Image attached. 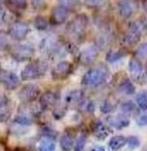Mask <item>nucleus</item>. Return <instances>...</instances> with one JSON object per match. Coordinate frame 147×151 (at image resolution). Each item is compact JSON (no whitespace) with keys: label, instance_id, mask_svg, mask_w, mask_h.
Wrapping results in <instances>:
<instances>
[{"label":"nucleus","instance_id":"obj_1","mask_svg":"<svg viewBox=\"0 0 147 151\" xmlns=\"http://www.w3.org/2000/svg\"><path fill=\"white\" fill-rule=\"evenodd\" d=\"M108 70L105 68H96V69H91L84 75L81 80V83L86 86H99L103 84L108 78Z\"/></svg>","mask_w":147,"mask_h":151},{"label":"nucleus","instance_id":"obj_2","mask_svg":"<svg viewBox=\"0 0 147 151\" xmlns=\"http://www.w3.org/2000/svg\"><path fill=\"white\" fill-rule=\"evenodd\" d=\"M46 70H48L46 63L41 61H36L34 63L27 65L23 69L22 73H21V77H22L23 80H26V81L37 79V78L41 77L45 74Z\"/></svg>","mask_w":147,"mask_h":151},{"label":"nucleus","instance_id":"obj_3","mask_svg":"<svg viewBox=\"0 0 147 151\" xmlns=\"http://www.w3.org/2000/svg\"><path fill=\"white\" fill-rule=\"evenodd\" d=\"M144 29H145V25L140 21L133 23L123 37V43L128 46H134L135 44H137L141 40Z\"/></svg>","mask_w":147,"mask_h":151},{"label":"nucleus","instance_id":"obj_4","mask_svg":"<svg viewBox=\"0 0 147 151\" xmlns=\"http://www.w3.org/2000/svg\"><path fill=\"white\" fill-rule=\"evenodd\" d=\"M88 22L89 21L86 14H79L74 20H72L71 23L68 25L67 31L72 36L79 37L84 33V30H86V26H88Z\"/></svg>","mask_w":147,"mask_h":151},{"label":"nucleus","instance_id":"obj_5","mask_svg":"<svg viewBox=\"0 0 147 151\" xmlns=\"http://www.w3.org/2000/svg\"><path fill=\"white\" fill-rule=\"evenodd\" d=\"M10 56L17 61H27L33 57L34 50L27 44H16L9 50Z\"/></svg>","mask_w":147,"mask_h":151},{"label":"nucleus","instance_id":"obj_6","mask_svg":"<svg viewBox=\"0 0 147 151\" xmlns=\"http://www.w3.org/2000/svg\"><path fill=\"white\" fill-rule=\"evenodd\" d=\"M72 72V64L67 61L59 62L52 71V76L55 80H63L67 78Z\"/></svg>","mask_w":147,"mask_h":151},{"label":"nucleus","instance_id":"obj_7","mask_svg":"<svg viewBox=\"0 0 147 151\" xmlns=\"http://www.w3.org/2000/svg\"><path fill=\"white\" fill-rule=\"evenodd\" d=\"M40 95V90L35 84H27L19 93V98L24 103H31L35 101Z\"/></svg>","mask_w":147,"mask_h":151},{"label":"nucleus","instance_id":"obj_8","mask_svg":"<svg viewBox=\"0 0 147 151\" xmlns=\"http://www.w3.org/2000/svg\"><path fill=\"white\" fill-rule=\"evenodd\" d=\"M29 32H30V28L28 24L23 22H17L9 28L8 34L14 40L22 41V40H24L27 37Z\"/></svg>","mask_w":147,"mask_h":151},{"label":"nucleus","instance_id":"obj_9","mask_svg":"<svg viewBox=\"0 0 147 151\" xmlns=\"http://www.w3.org/2000/svg\"><path fill=\"white\" fill-rule=\"evenodd\" d=\"M0 82L7 90L14 91L18 88L21 84V80L14 73L9 71H3L0 73Z\"/></svg>","mask_w":147,"mask_h":151},{"label":"nucleus","instance_id":"obj_10","mask_svg":"<svg viewBox=\"0 0 147 151\" xmlns=\"http://www.w3.org/2000/svg\"><path fill=\"white\" fill-rule=\"evenodd\" d=\"M107 123L111 127H114L116 129H122L123 127H128L130 123V120L127 115L125 114H117V115H110L107 117Z\"/></svg>","mask_w":147,"mask_h":151},{"label":"nucleus","instance_id":"obj_11","mask_svg":"<svg viewBox=\"0 0 147 151\" xmlns=\"http://www.w3.org/2000/svg\"><path fill=\"white\" fill-rule=\"evenodd\" d=\"M59 97L54 91H46L40 97V107L42 109H50L58 104Z\"/></svg>","mask_w":147,"mask_h":151},{"label":"nucleus","instance_id":"obj_12","mask_svg":"<svg viewBox=\"0 0 147 151\" xmlns=\"http://www.w3.org/2000/svg\"><path fill=\"white\" fill-rule=\"evenodd\" d=\"M68 17H69V9L64 5L57 6L52 12V21L55 24H63Z\"/></svg>","mask_w":147,"mask_h":151},{"label":"nucleus","instance_id":"obj_13","mask_svg":"<svg viewBox=\"0 0 147 151\" xmlns=\"http://www.w3.org/2000/svg\"><path fill=\"white\" fill-rule=\"evenodd\" d=\"M130 73H131L132 77L136 80V81L140 82L143 79V66L140 60L138 59H133L130 62L129 65Z\"/></svg>","mask_w":147,"mask_h":151},{"label":"nucleus","instance_id":"obj_14","mask_svg":"<svg viewBox=\"0 0 147 151\" xmlns=\"http://www.w3.org/2000/svg\"><path fill=\"white\" fill-rule=\"evenodd\" d=\"M135 3L134 1L131 0H121L118 4V12L122 18L129 19L133 16L134 12H135Z\"/></svg>","mask_w":147,"mask_h":151},{"label":"nucleus","instance_id":"obj_15","mask_svg":"<svg viewBox=\"0 0 147 151\" xmlns=\"http://www.w3.org/2000/svg\"><path fill=\"white\" fill-rule=\"evenodd\" d=\"M92 132H93L94 136L99 140H104L110 134L109 127H106L105 123L101 120H97L94 123Z\"/></svg>","mask_w":147,"mask_h":151},{"label":"nucleus","instance_id":"obj_16","mask_svg":"<svg viewBox=\"0 0 147 151\" xmlns=\"http://www.w3.org/2000/svg\"><path fill=\"white\" fill-rule=\"evenodd\" d=\"M97 57H98V50L96 47H94V46H92V47L86 48V50L81 52L80 62L86 66L92 65V64L96 61Z\"/></svg>","mask_w":147,"mask_h":151},{"label":"nucleus","instance_id":"obj_17","mask_svg":"<svg viewBox=\"0 0 147 151\" xmlns=\"http://www.w3.org/2000/svg\"><path fill=\"white\" fill-rule=\"evenodd\" d=\"M12 115V110L9 108V101L5 96H0V121L8 120Z\"/></svg>","mask_w":147,"mask_h":151},{"label":"nucleus","instance_id":"obj_18","mask_svg":"<svg viewBox=\"0 0 147 151\" xmlns=\"http://www.w3.org/2000/svg\"><path fill=\"white\" fill-rule=\"evenodd\" d=\"M84 99V93L81 91H73L67 95L65 102L67 105H77Z\"/></svg>","mask_w":147,"mask_h":151},{"label":"nucleus","instance_id":"obj_19","mask_svg":"<svg viewBox=\"0 0 147 151\" xmlns=\"http://www.w3.org/2000/svg\"><path fill=\"white\" fill-rule=\"evenodd\" d=\"M5 3L12 12H22L26 8L27 0H5Z\"/></svg>","mask_w":147,"mask_h":151},{"label":"nucleus","instance_id":"obj_20","mask_svg":"<svg viewBox=\"0 0 147 151\" xmlns=\"http://www.w3.org/2000/svg\"><path fill=\"white\" fill-rule=\"evenodd\" d=\"M127 144V138L123 137V136H114L110 139L109 141V147L111 150L116 151L119 150L121 147Z\"/></svg>","mask_w":147,"mask_h":151},{"label":"nucleus","instance_id":"obj_21","mask_svg":"<svg viewBox=\"0 0 147 151\" xmlns=\"http://www.w3.org/2000/svg\"><path fill=\"white\" fill-rule=\"evenodd\" d=\"M118 91L122 95H125V96H131L135 93L136 91V88L135 86L133 84V82L129 79H125L119 84L118 86Z\"/></svg>","mask_w":147,"mask_h":151},{"label":"nucleus","instance_id":"obj_22","mask_svg":"<svg viewBox=\"0 0 147 151\" xmlns=\"http://www.w3.org/2000/svg\"><path fill=\"white\" fill-rule=\"evenodd\" d=\"M60 145L64 151H71L74 147V140L68 134H64L60 139Z\"/></svg>","mask_w":147,"mask_h":151},{"label":"nucleus","instance_id":"obj_23","mask_svg":"<svg viewBox=\"0 0 147 151\" xmlns=\"http://www.w3.org/2000/svg\"><path fill=\"white\" fill-rule=\"evenodd\" d=\"M125 52L120 50H110L107 55H106V60H107L109 63H114V62H117L120 59H122L125 57Z\"/></svg>","mask_w":147,"mask_h":151},{"label":"nucleus","instance_id":"obj_24","mask_svg":"<svg viewBox=\"0 0 147 151\" xmlns=\"http://www.w3.org/2000/svg\"><path fill=\"white\" fill-rule=\"evenodd\" d=\"M136 102H137L140 109L147 110V91H140V93L137 95Z\"/></svg>","mask_w":147,"mask_h":151},{"label":"nucleus","instance_id":"obj_25","mask_svg":"<svg viewBox=\"0 0 147 151\" xmlns=\"http://www.w3.org/2000/svg\"><path fill=\"white\" fill-rule=\"evenodd\" d=\"M56 150V144L50 139L43 140L39 144V151H55Z\"/></svg>","mask_w":147,"mask_h":151},{"label":"nucleus","instance_id":"obj_26","mask_svg":"<svg viewBox=\"0 0 147 151\" xmlns=\"http://www.w3.org/2000/svg\"><path fill=\"white\" fill-rule=\"evenodd\" d=\"M17 123H19V124L21 125H30L33 123V119H32L31 117L28 115V114H25V113H20L18 116L16 117V119H14Z\"/></svg>","mask_w":147,"mask_h":151},{"label":"nucleus","instance_id":"obj_27","mask_svg":"<svg viewBox=\"0 0 147 151\" xmlns=\"http://www.w3.org/2000/svg\"><path fill=\"white\" fill-rule=\"evenodd\" d=\"M120 111L125 115H130L133 111H135V104L131 101L125 102L120 105Z\"/></svg>","mask_w":147,"mask_h":151},{"label":"nucleus","instance_id":"obj_28","mask_svg":"<svg viewBox=\"0 0 147 151\" xmlns=\"http://www.w3.org/2000/svg\"><path fill=\"white\" fill-rule=\"evenodd\" d=\"M34 26L38 30H45L48 27V21L44 17H37L34 20Z\"/></svg>","mask_w":147,"mask_h":151},{"label":"nucleus","instance_id":"obj_29","mask_svg":"<svg viewBox=\"0 0 147 151\" xmlns=\"http://www.w3.org/2000/svg\"><path fill=\"white\" fill-rule=\"evenodd\" d=\"M137 58L140 61H145L147 60V43H143L140 45V47L138 48L137 52Z\"/></svg>","mask_w":147,"mask_h":151},{"label":"nucleus","instance_id":"obj_30","mask_svg":"<svg viewBox=\"0 0 147 151\" xmlns=\"http://www.w3.org/2000/svg\"><path fill=\"white\" fill-rule=\"evenodd\" d=\"M127 144L131 149H135L140 146V140L135 136H131L129 139H127Z\"/></svg>","mask_w":147,"mask_h":151},{"label":"nucleus","instance_id":"obj_31","mask_svg":"<svg viewBox=\"0 0 147 151\" xmlns=\"http://www.w3.org/2000/svg\"><path fill=\"white\" fill-rule=\"evenodd\" d=\"M86 136H80L78 138V140L76 141L75 144V151H82L84 148V145H86Z\"/></svg>","mask_w":147,"mask_h":151},{"label":"nucleus","instance_id":"obj_32","mask_svg":"<svg viewBox=\"0 0 147 151\" xmlns=\"http://www.w3.org/2000/svg\"><path fill=\"white\" fill-rule=\"evenodd\" d=\"M105 2V0H86V3L89 7H99Z\"/></svg>","mask_w":147,"mask_h":151},{"label":"nucleus","instance_id":"obj_33","mask_svg":"<svg viewBox=\"0 0 147 151\" xmlns=\"http://www.w3.org/2000/svg\"><path fill=\"white\" fill-rule=\"evenodd\" d=\"M32 6L37 10L43 9L45 7V1L44 0H32Z\"/></svg>","mask_w":147,"mask_h":151},{"label":"nucleus","instance_id":"obj_34","mask_svg":"<svg viewBox=\"0 0 147 151\" xmlns=\"http://www.w3.org/2000/svg\"><path fill=\"white\" fill-rule=\"evenodd\" d=\"M65 111H66V107H57L56 109L54 110V116L57 118V119H59V118H61L62 116L65 114Z\"/></svg>","mask_w":147,"mask_h":151},{"label":"nucleus","instance_id":"obj_35","mask_svg":"<svg viewBox=\"0 0 147 151\" xmlns=\"http://www.w3.org/2000/svg\"><path fill=\"white\" fill-rule=\"evenodd\" d=\"M113 105L109 102H106V103L103 104V106L101 107V110L103 111V113H107V112H110L113 110Z\"/></svg>","mask_w":147,"mask_h":151},{"label":"nucleus","instance_id":"obj_36","mask_svg":"<svg viewBox=\"0 0 147 151\" xmlns=\"http://www.w3.org/2000/svg\"><path fill=\"white\" fill-rule=\"evenodd\" d=\"M137 123L139 125H146L147 124V114H142L138 117Z\"/></svg>","mask_w":147,"mask_h":151},{"label":"nucleus","instance_id":"obj_37","mask_svg":"<svg viewBox=\"0 0 147 151\" xmlns=\"http://www.w3.org/2000/svg\"><path fill=\"white\" fill-rule=\"evenodd\" d=\"M92 151H105L103 147H99V146H96V147H94Z\"/></svg>","mask_w":147,"mask_h":151},{"label":"nucleus","instance_id":"obj_38","mask_svg":"<svg viewBox=\"0 0 147 151\" xmlns=\"http://www.w3.org/2000/svg\"><path fill=\"white\" fill-rule=\"evenodd\" d=\"M142 5H143L144 9L147 12V0H142Z\"/></svg>","mask_w":147,"mask_h":151},{"label":"nucleus","instance_id":"obj_39","mask_svg":"<svg viewBox=\"0 0 147 151\" xmlns=\"http://www.w3.org/2000/svg\"><path fill=\"white\" fill-rule=\"evenodd\" d=\"M4 2H5V0H0V8L2 7V4H3Z\"/></svg>","mask_w":147,"mask_h":151}]
</instances>
